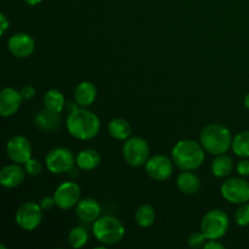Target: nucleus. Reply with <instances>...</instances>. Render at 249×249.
I'll return each mask as SVG.
<instances>
[{
	"label": "nucleus",
	"mask_w": 249,
	"mask_h": 249,
	"mask_svg": "<svg viewBox=\"0 0 249 249\" xmlns=\"http://www.w3.org/2000/svg\"><path fill=\"white\" fill-rule=\"evenodd\" d=\"M67 130L73 138L78 140H91L99 134L101 122L99 117L85 107L75 108L70 112L67 122Z\"/></svg>",
	"instance_id": "1"
},
{
	"label": "nucleus",
	"mask_w": 249,
	"mask_h": 249,
	"mask_svg": "<svg viewBox=\"0 0 249 249\" xmlns=\"http://www.w3.org/2000/svg\"><path fill=\"white\" fill-rule=\"evenodd\" d=\"M204 148L201 142L184 139L175 143L172 150V160L174 164L181 170H195L204 162Z\"/></svg>",
	"instance_id": "2"
},
{
	"label": "nucleus",
	"mask_w": 249,
	"mask_h": 249,
	"mask_svg": "<svg viewBox=\"0 0 249 249\" xmlns=\"http://www.w3.org/2000/svg\"><path fill=\"white\" fill-rule=\"evenodd\" d=\"M232 135L226 126L212 123L204 126L199 135V142L206 152L218 156L226 153L232 146Z\"/></svg>",
	"instance_id": "3"
},
{
	"label": "nucleus",
	"mask_w": 249,
	"mask_h": 249,
	"mask_svg": "<svg viewBox=\"0 0 249 249\" xmlns=\"http://www.w3.org/2000/svg\"><path fill=\"white\" fill-rule=\"evenodd\" d=\"M95 238L104 246H113L121 242L125 235V228L113 215L100 216L92 225Z\"/></svg>",
	"instance_id": "4"
},
{
	"label": "nucleus",
	"mask_w": 249,
	"mask_h": 249,
	"mask_svg": "<svg viewBox=\"0 0 249 249\" xmlns=\"http://www.w3.org/2000/svg\"><path fill=\"white\" fill-rule=\"evenodd\" d=\"M230 228L228 214L220 209L207 212L201 221V231L208 240H220L226 235Z\"/></svg>",
	"instance_id": "5"
},
{
	"label": "nucleus",
	"mask_w": 249,
	"mask_h": 249,
	"mask_svg": "<svg viewBox=\"0 0 249 249\" xmlns=\"http://www.w3.org/2000/svg\"><path fill=\"white\" fill-rule=\"evenodd\" d=\"M123 157L126 164L130 167L139 168L145 165L150 158V146L147 141L139 136L125 140L123 146Z\"/></svg>",
	"instance_id": "6"
},
{
	"label": "nucleus",
	"mask_w": 249,
	"mask_h": 249,
	"mask_svg": "<svg viewBox=\"0 0 249 249\" xmlns=\"http://www.w3.org/2000/svg\"><path fill=\"white\" fill-rule=\"evenodd\" d=\"M43 220V209L36 202H26L18 207L15 214L17 226L24 231H34Z\"/></svg>",
	"instance_id": "7"
},
{
	"label": "nucleus",
	"mask_w": 249,
	"mask_h": 249,
	"mask_svg": "<svg viewBox=\"0 0 249 249\" xmlns=\"http://www.w3.org/2000/svg\"><path fill=\"white\" fill-rule=\"evenodd\" d=\"M45 164L49 172L53 174H65L70 173L75 164L73 153L66 147L53 148L45 158Z\"/></svg>",
	"instance_id": "8"
},
{
	"label": "nucleus",
	"mask_w": 249,
	"mask_h": 249,
	"mask_svg": "<svg viewBox=\"0 0 249 249\" xmlns=\"http://www.w3.org/2000/svg\"><path fill=\"white\" fill-rule=\"evenodd\" d=\"M220 192L229 203L242 204L249 202V182L241 178H231L224 181Z\"/></svg>",
	"instance_id": "9"
},
{
	"label": "nucleus",
	"mask_w": 249,
	"mask_h": 249,
	"mask_svg": "<svg viewBox=\"0 0 249 249\" xmlns=\"http://www.w3.org/2000/svg\"><path fill=\"white\" fill-rule=\"evenodd\" d=\"M56 207L63 211L72 209L80 201V187L74 181H65L58 185L53 192Z\"/></svg>",
	"instance_id": "10"
},
{
	"label": "nucleus",
	"mask_w": 249,
	"mask_h": 249,
	"mask_svg": "<svg viewBox=\"0 0 249 249\" xmlns=\"http://www.w3.org/2000/svg\"><path fill=\"white\" fill-rule=\"evenodd\" d=\"M146 174L156 181H165L174 172V162L163 155H156L148 158L145 164Z\"/></svg>",
	"instance_id": "11"
},
{
	"label": "nucleus",
	"mask_w": 249,
	"mask_h": 249,
	"mask_svg": "<svg viewBox=\"0 0 249 249\" xmlns=\"http://www.w3.org/2000/svg\"><path fill=\"white\" fill-rule=\"evenodd\" d=\"M6 155L12 162L24 164L32 158V145L27 138L16 135L6 143Z\"/></svg>",
	"instance_id": "12"
},
{
	"label": "nucleus",
	"mask_w": 249,
	"mask_h": 249,
	"mask_svg": "<svg viewBox=\"0 0 249 249\" xmlns=\"http://www.w3.org/2000/svg\"><path fill=\"white\" fill-rule=\"evenodd\" d=\"M7 49L10 53L17 58L29 57L34 53L36 41L33 36L27 33H16L7 40Z\"/></svg>",
	"instance_id": "13"
},
{
	"label": "nucleus",
	"mask_w": 249,
	"mask_h": 249,
	"mask_svg": "<svg viewBox=\"0 0 249 249\" xmlns=\"http://www.w3.org/2000/svg\"><path fill=\"white\" fill-rule=\"evenodd\" d=\"M21 91L14 88H5L0 92V116L7 118L16 113L22 104Z\"/></svg>",
	"instance_id": "14"
},
{
	"label": "nucleus",
	"mask_w": 249,
	"mask_h": 249,
	"mask_svg": "<svg viewBox=\"0 0 249 249\" xmlns=\"http://www.w3.org/2000/svg\"><path fill=\"white\" fill-rule=\"evenodd\" d=\"M26 173V169L18 163L5 165L0 172V184L5 189H15L23 182Z\"/></svg>",
	"instance_id": "15"
},
{
	"label": "nucleus",
	"mask_w": 249,
	"mask_h": 249,
	"mask_svg": "<svg viewBox=\"0 0 249 249\" xmlns=\"http://www.w3.org/2000/svg\"><path fill=\"white\" fill-rule=\"evenodd\" d=\"M75 214L84 223H95L101 215V206L94 198L80 199L75 206Z\"/></svg>",
	"instance_id": "16"
},
{
	"label": "nucleus",
	"mask_w": 249,
	"mask_h": 249,
	"mask_svg": "<svg viewBox=\"0 0 249 249\" xmlns=\"http://www.w3.org/2000/svg\"><path fill=\"white\" fill-rule=\"evenodd\" d=\"M97 97V89L91 82H82L75 87L74 100L80 107H89Z\"/></svg>",
	"instance_id": "17"
},
{
	"label": "nucleus",
	"mask_w": 249,
	"mask_h": 249,
	"mask_svg": "<svg viewBox=\"0 0 249 249\" xmlns=\"http://www.w3.org/2000/svg\"><path fill=\"white\" fill-rule=\"evenodd\" d=\"M60 122L61 119L58 117V113L51 112L46 108L38 112L36 117H34V125L36 126V129L43 131V133L55 131L60 126Z\"/></svg>",
	"instance_id": "18"
},
{
	"label": "nucleus",
	"mask_w": 249,
	"mask_h": 249,
	"mask_svg": "<svg viewBox=\"0 0 249 249\" xmlns=\"http://www.w3.org/2000/svg\"><path fill=\"white\" fill-rule=\"evenodd\" d=\"M177 186L182 194L195 195L199 191L201 181L192 170H182L177 178Z\"/></svg>",
	"instance_id": "19"
},
{
	"label": "nucleus",
	"mask_w": 249,
	"mask_h": 249,
	"mask_svg": "<svg viewBox=\"0 0 249 249\" xmlns=\"http://www.w3.org/2000/svg\"><path fill=\"white\" fill-rule=\"evenodd\" d=\"M100 162H101V156L94 148H85L82 150L78 156L75 157V164L80 170H85V172H90L94 170L95 168L99 167Z\"/></svg>",
	"instance_id": "20"
},
{
	"label": "nucleus",
	"mask_w": 249,
	"mask_h": 249,
	"mask_svg": "<svg viewBox=\"0 0 249 249\" xmlns=\"http://www.w3.org/2000/svg\"><path fill=\"white\" fill-rule=\"evenodd\" d=\"M212 173L216 178H226L231 174L233 169L232 158L226 153L216 156L215 160L212 162Z\"/></svg>",
	"instance_id": "21"
},
{
	"label": "nucleus",
	"mask_w": 249,
	"mask_h": 249,
	"mask_svg": "<svg viewBox=\"0 0 249 249\" xmlns=\"http://www.w3.org/2000/svg\"><path fill=\"white\" fill-rule=\"evenodd\" d=\"M44 107L46 109L51 112H55V113H61L65 108L66 100L63 96L62 92L60 90L56 89H50L45 92L44 95Z\"/></svg>",
	"instance_id": "22"
},
{
	"label": "nucleus",
	"mask_w": 249,
	"mask_h": 249,
	"mask_svg": "<svg viewBox=\"0 0 249 249\" xmlns=\"http://www.w3.org/2000/svg\"><path fill=\"white\" fill-rule=\"evenodd\" d=\"M108 133L116 140H128L131 134V126L123 118H113L108 123Z\"/></svg>",
	"instance_id": "23"
},
{
	"label": "nucleus",
	"mask_w": 249,
	"mask_h": 249,
	"mask_svg": "<svg viewBox=\"0 0 249 249\" xmlns=\"http://www.w3.org/2000/svg\"><path fill=\"white\" fill-rule=\"evenodd\" d=\"M156 221V211L150 204H142L139 207L135 213V223L140 228L147 229L152 226Z\"/></svg>",
	"instance_id": "24"
},
{
	"label": "nucleus",
	"mask_w": 249,
	"mask_h": 249,
	"mask_svg": "<svg viewBox=\"0 0 249 249\" xmlns=\"http://www.w3.org/2000/svg\"><path fill=\"white\" fill-rule=\"evenodd\" d=\"M231 148H232L235 155L238 156V157L248 158L249 157V130L238 133L237 135L233 138Z\"/></svg>",
	"instance_id": "25"
},
{
	"label": "nucleus",
	"mask_w": 249,
	"mask_h": 249,
	"mask_svg": "<svg viewBox=\"0 0 249 249\" xmlns=\"http://www.w3.org/2000/svg\"><path fill=\"white\" fill-rule=\"evenodd\" d=\"M67 241L72 248H83L89 241V233L83 226H75L68 233Z\"/></svg>",
	"instance_id": "26"
},
{
	"label": "nucleus",
	"mask_w": 249,
	"mask_h": 249,
	"mask_svg": "<svg viewBox=\"0 0 249 249\" xmlns=\"http://www.w3.org/2000/svg\"><path fill=\"white\" fill-rule=\"evenodd\" d=\"M235 221L238 226L249 225V202L240 204L235 212Z\"/></svg>",
	"instance_id": "27"
},
{
	"label": "nucleus",
	"mask_w": 249,
	"mask_h": 249,
	"mask_svg": "<svg viewBox=\"0 0 249 249\" xmlns=\"http://www.w3.org/2000/svg\"><path fill=\"white\" fill-rule=\"evenodd\" d=\"M207 241H208V238L202 231H196V232H192L189 237V246L194 249H198L204 247Z\"/></svg>",
	"instance_id": "28"
},
{
	"label": "nucleus",
	"mask_w": 249,
	"mask_h": 249,
	"mask_svg": "<svg viewBox=\"0 0 249 249\" xmlns=\"http://www.w3.org/2000/svg\"><path fill=\"white\" fill-rule=\"evenodd\" d=\"M24 169H26L27 174L32 175V177H36L41 173V164L39 163V160L31 158V160L24 163Z\"/></svg>",
	"instance_id": "29"
},
{
	"label": "nucleus",
	"mask_w": 249,
	"mask_h": 249,
	"mask_svg": "<svg viewBox=\"0 0 249 249\" xmlns=\"http://www.w3.org/2000/svg\"><path fill=\"white\" fill-rule=\"evenodd\" d=\"M238 175L246 178L249 177V160H242L238 162L237 167H236Z\"/></svg>",
	"instance_id": "30"
},
{
	"label": "nucleus",
	"mask_w": 249,
	"mask_h": 249,
	"mask_svg": "<svg viewBox=\"0 0 249 249\" xmlns=\"http://www.w3.org/2000/svg\"><path fill=\"white\" fill-rule=\"evenodd\" d=\"M39 204H40L43 211H51V209L56 206L53 197H49V196L43 197V198L40 199V202H39Z\"/></svg>",
	"instance_id": "31"
},
{
	"label": "nucleus",
	"mask_w": 249,
	"mask_h": 249,
	"mask_svg": "<svg viewBox=\"0 0 249 249\" xmlns=\"http://www.w3.org/2000/svg\"><path fill=\"white\" fill-rule=\"evenodd\" d=\"M21 95L23 100H31L36 96V89L32 85H26L21 89Z\"/></svg>",
	"instance_id": "32"
},
{
	"label": "nucleus",
	"mask_w": 249,
	"mask_h": 249,
	"mask_svg": "<svg viewBox=\"0 0 249 249\" xmlns=\"http://www.w3.org/2000/svg\"><path fill=\"white\" fill-rule=\"evenodd\" d=\"M9 26H10V22L9 19H7L6 15L0 14V34H1V36H4L5 32H6L7 28H9Z\"/></svg>",
	"instance_id": "33"
},
{
	"label": "nucleus",
	"mask_w": 249,
	"mask_h": 249,
	"mask_svg": "<svg viewBox=\"0 0 249 249\" xmlns=\"http://www.w3.org/2000/svg\"><path fill=\"white\" fill-rule=\"evenodd\" d=\"M206 249H225V246L223 243L218 242V240H208V242H206L204 247Z\"/></svg>",
	"instance_id": "34"
},
{
	"label": "nucleus",
	"mask_w": 249,
	"mask_h": 249,
	"mask_svg": "<svg viewBox=\"0 0 249 249\" xmlns=\"http://www.w3.org/2000/svg\"><path fill=\"white\" fill-rule=\"evenodd\" d=\"M24 1L28 5H31V6H34V5H38L39 2H41L43 0H24Z\"/></svg>",
	"instance_id": "35"
},
{
	"label": "nucleus",
	"mask_w": 249,
	"mask_h": 249,
	"mask_svg": "<svg viewBox=\"0 0 249 249\" xmlns=\"http://www.w3.org/2000/svg\"><path fill=\"white\" fill-rule=\"evenodd\" d=\"M243 104H245V107L249 111V92L245 96V100H243Z\"/></svg>",
	"instance_id": "36"
}]
</instances>
